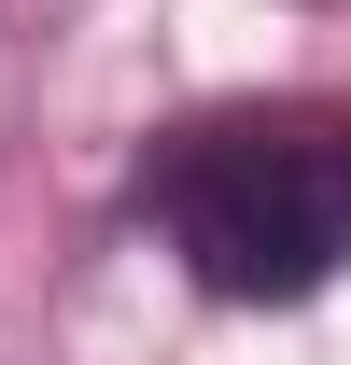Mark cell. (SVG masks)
<instances>
[{"mask_svg": "<svg viewBox=\"0 0 351 365\" xmlns=\"http://www.w3.org/2000/svg\"><path fill=\"white\" fill-rule=\"evenodd\" d=\"M141 211L225 309H309L351 267V113L337 98H225L155 140Z\"/></svg>", "mask_w": 351, "mask_h": 365, "instance_id": "1", "label": "cell"}]
</instances>
